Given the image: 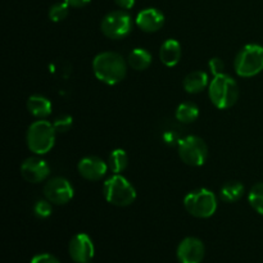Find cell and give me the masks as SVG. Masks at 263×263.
Segmentation results:
<instances>
[{
    "instance_id": "83f0119b",
    "label": "cell",
    "mask_w": 263,
    "mask_h": 263,
    "mask_svg": "<svg viewBox=\"0 0 263 263\" xmlns=\"http://www.w3.org/2000/svg\"><path fill=\"white\" fill-rule=\"evenodd\" d=\"M69 8H82L86 7L91 0H64Z\"/></svg>"
},
{
    "instance_id": "603a6c76",
    "label": "cell",
    "mask_w": 263,
    "mask_h": 263,
    "mask_svg": "<svg viewBox=\"0 0 263 263\" xmlns=\"http://www.w3.org/2000/svg\"><path fill=\"white\" fill-rule=\"evenodd\" d=\"M68 13L69 7L66 2L57 3V4L51 5L50 9H49V18L53 22H61L68 15Z\"/></svg>"
},
{
    "instance_id": "cb8c5ba5",
    "label": "cell",
    "mask_w": 263,
    "mask_h": 263,
    "mask_svg": "<svg viewBox=\"0 0 263 263\" xmlns=\"http://www.w3.org/2000/svg\"><path fill=\"white\" fill-rule=\"evenodd\" d=\"M33 212H35L36 217L48 218L51 215V212H53V208H51L50 202L48 199L39 200V202H36L35 207H33Z\"/></svg>"
},
{
    "instance_id": "ac0fdd59",
    "label": "cell",
    "mask_w": 263,
    "mask_h": 263,
    "mask_svg": "<svg viewBox=\"0 0 263 263\" xmlns=\"http://www.w3.org/2000/svg\"><path fill=\"white\" fill-rule=\"evenodd\" d=\"M127 61L131 68L136 69V71H144V69H146L151 66L152 55L145 49L138 48L131 51Z\"/></svg>"
},
{
    "instance_id": "6da1fadb",
    "label": "cell",
    "mask_w": 263,
    "mask_h": 263,
    "mask_svg": "<svg viewBox=\"0 0 263 263\" xmlns=\"http://www.w3.org/2000/svg\"><path fill=\"white\" fill-rule=\"evenodd\" d=\"M95 77L103 84L117 85L127 73V63L121 54L115 51H103L92 61Z\"/></svg>"
},
{
    "instance_id": "d4e9b609",
    "label": "cell",
    "mask_w": 263,
    "mask_h": 263,
    "mask_svg": "<svg viewBox=\"0 0 263 263\" xmlns=\"http://www.w3.org/2000/svg\"><path fill=\"white\" fill-rule=\"evenodd\" d=\"M72 123H73V120H72L71 116L63 115L59 116L55 121H54L53 126L55 128L57 133H67L69 131V128L72 127Z\"/></svg>"
},
{
    "instance_id": "3957f363",
    "label": "cell",
    "mask_w": 263,
    "mask_h": 263,
    "mask_svg": "<svg viewBox=\"0 0 263 263\" xmlns=\"http://www.w3.org/2000/svg\"><path fill=\"white\" fill-rule=\"evenodd\" d=\"M55 128L49 121H35L30 125L26 135L28 149L37 156L46 154L55 144Z\"/></svg>"
},
{
    "instance_id": "7402d4cb",
    "label": "cell",
    "mask_w": 263,
    "mask_h": 263,
    "mask_svg": "<svg viewBox=\"0 0 263 263\" xmlns=\"http://www.w3.org/2000/svg\"><path fill=\"white\" fill-rule=\"evenodd\" d=\"M249 204L254 211L263 216V182H258L251 189L248 195Z\"/></svg>"
},
{
    "instance_id": "52a82bcc",
    "label": "cell",
    "mask_w": 263,
    "mask_h": 263,
    "mask_svg": "<svg viewBox=\"0 0 263 263\" xmlns=\"http://www.w3.org/2000/svg\"><path fill=\"white\" fill-rule=\"evenodd\" d=\"M179 156L187 166L199 167L207 159L208 146L199 136H186L179 141Z\"/></svg>"
},
{
    "instance_id": "4fadbf2b",
    "label": "cell",
    "mask_w": 263,
    "mask_h": 263,
    "mask_svg": "<svg viewBox=\"0 0 263 263\" xmlns=\"http://www.w3.org/2000/svg\"><path fill=\"white\" fill-rule=\"evenodd\" d=\"M79 168L80 175L84 177L85 180H89V181H99L107 174L108 163H105L102 158L95 156H89L82 158L79 162Z\"/></svg>"
},
{
    "instance_id": "8fae6325",
    "label": "cell",
    "mask_w": 263,
    "mask_h": 263,
    "mask_svg": "<svg viewBox=\"0 0 263 263\" xmlns=\"http://www.w3.org/2000/svg\"><path fill=\"white\" fill-rule=\"evenodd\" d=\"M204 256V244L198 238H185L177 247V259L180 263H202Z\"/></svg>"
},
{
    "instance_id": "9a60e30c",
    "label": "cell",
    "mask_w": 263,
    "mask_h": 263,
    "mask_svg": "<svg viewBox=\"0 0 263 263\" xmlns=\"http://www.w3.org/2000/svg\"><path fill=\"white\" fill-rule=\"evenodd\" d=\"M181 45L175 39H168L164 41L159 50L161 62L167 67H175L181 59Z\"/></svg>"
},
{
    "instance_id": "277c9868",
    "label": "cell",
    "mask_w": 263,
    "mask_h": 263,
    "mask_svg": "<svg viewBox=\"0 0 263 263\" xmlns=\"http://www.w3.org/2000/svg\"><path fill=\"white\" fill-rule=\"evenodd\" d=\"M103 193L108 203L116 207H127L136 199V190L126 177L120 174L113 175L104 182Z\"/></svg>"
},
{
    "instance_id": "30bf717a",
    "label": "cell",
    "mask_w": 263,
    "mask_h": 263,
    "mask_svg": "<svg viewBox=\"0 0 263 263\" xmlns=\"http://www.w3.org/2000/svg\"><path fill=\"white\" fill-rule=\"evenodd\" d=\"M69 257L76 263H89L95 253V247L87 234H77L68 246Z\"/></svg>"
},
{
    "instance_id": "5b68a950",
    "label": "cell",
    "mask_w": 263,
    "mask_h": 263,
    "mask_svg": "<svg viewBox=\"0 0 263 263\" xmlns=\"http://www.w3.org/2000/svg\"><path fill=\"white\" fill-rule=\"evenodd\" d=\"M184 207L193 217L210 218L217 211V198L211 190L197 189L184 198Z\"/></svg>"
},
{
    "instance_id": "8992f818",
    "label": "cell",
    "mask_w": 263,
    "mask_h": 263,
    "mask_svg": "<svg viewBox=\"0 0 263 263\" xmlns=\"http://www.w3.org/2000/svg\"><path fill=\"white\" fill-rule=\"evenodd\" d=\"M235 71L240 77H254L263 71V46L248 44L235 58Z\"/></svg>"
},
{
    "instance_id": "7a4b0ae2",
    "label": "cell",
    "mask_w": 263,
    "mask_h": 263,
    "mask_svg": "<svg viewBox=\"0 0 263 263\" xmlns=\"http://www.w3.org/2000/svg\"><path fill=\"white\" fill-rule=\"evenodd\" d=\"M208 95L215 107L220 108V109H228L238 102V84L229 74H218L211 81Z\"/></svg>"
},
{
    "instance_id": "d6986e66",
    "label": "cell",
    "mask_w": 263,
    "mask_h": 263,
    "mask_svg": "<svg viewBox=\"0 0 263 263\" xmlns=\"http://www.w3.org/2000/svg\"><path fill=\"white\" fill-rule=\"evenodd\" d=\"M244 195V185L239 181L226 182L221 189V198L225 202L234 203L238 202Z\"/></svg>"
},
{
    "instance_id": "e0dca14e",
    "label": "cell",
    "mask_w": 263,
    "mask_h": 263,
    "mask_svg": "<svg viewBox=\"0 0 263 263\" xmlns=\"http://www.w3.org/2000/svg\"><path fill=\"white\" fill-rule=\"evenodd\" d=\"M208 85V74L203 71L190 72L184 79V89L189 94L202 92Z\"/></svg>"
},
{
    "instance_id": "ba28073f",
    "label": "cell",
    "mask_w": 263,
    "mask_h": 263,
    "mask_svg": "<svg viewBox=\"0 0 263 263\" xmlns=\"http://www.w3.org/2000/svg\"><path fill=\"white\" fill-rule=\"evenodd\" d=\"M100 28L108 39L120 40L130 35L133 30V20H131V15L125 10H115V12L108 13L103 18Z\"/></svg>"
},
{
    "instance_id": "9c48e42d",
    "label": "cell",
    "mask_w": 263,
    "mask_h": 263,
    "mask_svg": "<svg viewBox=\"0 0 263 263\" xmlns=\"http://www.w3.org/2000/svg\"><path fill=\"white\" fill-rule=\"evenodd\" d=\"M44 195L53 204H66L73 198V187L64 177H53L44 186Z\"/></svg>"
},
{
    "instance_id": "2e32d148",
    "label": "cell",
    "mask_w": 263,
    "mask_h": 263,
    "mask_svg": "<svg viewBox=\"0 0 263 263\" xmlns=\"http://www.w3.org/2000/svg\"><path fill=\"white\" fill-rule=\"evenodd\" d=\"M27 109L36 118L44 120L51 113V103L43 95H32L27 100Z\"/></svg>"
},
{
    "instance_id": "5bb4252c",
    "label": "cell",
    "mask_w": 263,
    "mask_h": 263,
    "mask_svg": "<svg viewBox=\"0 0 263 263\" xmlns=\"http://www.w3.org/2000/svg\"><path fill=\"white\" fill-rule=\"evenodd\" d=\"M136 25L144 32H157L164 25V15L156 8H148L136 15Z\"/></svg>"
},
{
    "instance_id": "484cf974",
    "label": "cell",
    "mask_w": 263,
    "mask_h": 263,
    "mask_svg": "<svg viewBox=\"0 0 263 263\" xmlns=\"http://www.w3.org/2000/svg\"><path fill=\"white\" fill-rule=\"evenodd\" d=\"M208 66H210V69L213 73V76H218V74L223 73V66H225V64H223L222 59L212 58L210 61V63H208Z\"/></svg>"
},
{
    "instance_id": "4316f807",
    "label": "cell",
    "mask_w": 263,
    "mask_h": 263,
    "mask_svg": "<svg viewBox=\"0 0 263 263\" xmlns=\"http://www.w3.org/2000/svg\"><path fill=\"white\" fill-rule=\"evenodd\" d=\"M31 263H61V262H59L58 258L54 257L53 254L41 253V254H36V256L31 259Z\"/></svg>"
},
{
    "instance_id": "44dd1931",
    "label": "cell",
    "mask_w": 263,
    "mask_h": 263,
    "mask_svg": "<svg viewBox=\"0 0 263 263\" xmlns=\"http://www.w3.org/2000/svg\"><path fill=\"white\" fill-rule=\"evenodd\" d=\"M199 117V108L194 103H181L176 109L177 121L182 123H192Z\"/></svg>"
},
{
    "instance_id": "f1b7e54d",
    "label": "cell",
    "mask_w": 263,
    "mask_h": 263,
    "mask_svg": "<svg viewBox=\"0 0 263 263\" xmlns=\"http://www.w3.org/2000/svg\"><path fill=\"white\" fill-rule=\"evenodd\" d=\"M115 3L122 9H131L135 5V0H115Z\"/></svg>"
},
{
    "instance_id": "7c38bea8",
    "label": "cell",
    "mask_w": 263,
    "mask_h": 263,
    "mask_svg": "<svg viewBox=\"0 0 263 263\" xmlns=\"http://www.w3.org/2000/svg\"><path fill=\"white\" fill-rule=\"evenodd\" d=\"M21 174L26 181L31 184H37L44 181L50 174V167L44 159L37 157H31L27 158L21 166Z\"/></svg>"
},
{
    "instance_id": "ffe728a7",
    "label": "cell",
    "mask_w": 263,
    "mask_h": 263,
    "mask_svg": "<svg viewBox=\"0 0 263 263\" xmlns=\"http://www.w3.org/2000/svg\"><path fill=\"white\" fill-rule=\"evenodd\" d=\"M128 164V157L123 149H115V151L110 153L109 159H108V166L109 170L115 175L121 174L122 171H125L126 167Z\"/></svg>"
}]
</instances>
